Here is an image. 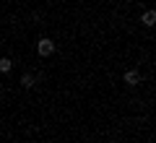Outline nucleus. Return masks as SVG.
Here are the masks:
<instances>
[{
	"mask_svg": "<svg viewBox=\"0 0 156 143\" xmlns=\"http://www.w3.org/2000/svg\"><path fill=\"white\" fill-rule=\"evenodd\" d=\"M11 68H13V63L8 60V57H0V73H8Z\"/></svg>",
	"mask_w": 156,
	"mask_h": 143,
	"instance_id": "obj_5",
	"label": "nucleus"
},
{
	"mask_svg": "<svg viewBox=\"0 0 156 143\" xmlns=\"http://www.w3.org/2000/svg\"><path fill=\"white\" fill-rule=\"evenodd\" d=\"M37 52H39V55H42V57H50L52 55V52H55V42H52V39H39V42H37Z\"/></svg>",
	"mask_w": 156,
	"mask_h": 143,
	"instance_id": "obj_1",
	"label": "nucleus"
},
{
	"mask_svg": "<svg viewBox=\"0 0 156 143\" xmlns=\"http://www.w3.org/2000/svg\"><path fill=\"white\" fill-rule=\"evenodd\" d=\"M122 81L128 83V86H138V83H140V73H138V70H125Z\"/></svg>",
	"mask_w": 156,
	"mask_h": 143,
	"instance_id": "obj_2",
	"label": "nucleus"
},
{
	"mask_svg": "<svg viewBox=\"0 0 156 143\" xmlns=\"http://www.w3.org/2000/svg\"><path fill=\"white\" fill-rule=\"evenodd\" d=\"M21 86L23 88H31L34 86V76H31V73H23V76H21Z\"/></svg>",
	"mask_w": 156,
	"mask_h": 143,
	"instance_id": "obj_4",
	"label": "nucleus"
},
{
	"mask_svg": "<svg viewBox=\"0 0 156 143\" xmlns=\"http://www.w3.org/2000/svg\"><path fill=\"white\" fill-rule=\"evenodd\" d=\"M140 21H143V26H156V11H146Z\"/></svg>",
	"mask_w": 156,
	"mask_h": 143,
	"instance_id": "obj_3",
	"label": "nucleus"
},
{
	"mask_svg": "<svg viewBox=\"0 0 156 143\" xmlns=\"http://www.w3.org/2000/svg\"><path fill=\"white\" fill-rule=\"evenodd\" d=\"M0 99H3V88H0Z\"/></svg>",
	"mask_w": 156,
	"mask_h": 143,
	"instance_id": "obj_6",
	"label": "nucleus"
}]
</instances>
